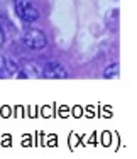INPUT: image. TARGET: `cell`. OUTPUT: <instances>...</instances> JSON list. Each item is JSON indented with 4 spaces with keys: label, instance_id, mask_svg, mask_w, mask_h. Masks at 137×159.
Segmentation results:
<instances>
[{
    "label": "cell",
    "instance_id": "cell-1",
    "mask_svg": "<svg viewBox=\"0 0 137 159\" xmlns=\"http://www.w3.org/2000/svg\"><path fill=\"white\" fill-rule=\"evenodd\" d=\"M15 12L24 22H34L39 19L37 9L29 2V0H15Z\"/></svg>",
    "mask_w": 137,
    "mask_h": 159
},
{
    "label": "cell",
    "instance_id": "cell-2",
    "mask_svg": "<svg viewBox=\"0 0 137 159\" xmlns=\"http://www.w3.org/2000/svg\"><path fill=\"white\" fill-rule=\"evenodd\" d=\"M24 44L30 49H41L48 44V39H46L44 32L39 31V29H29L24 34Z\"/></svg>",
    "mask_w": 137,
    "mask_h": 159
},
{
    "label": "cell",
    "instance_id": "cell-3",
    "mask_svg": "<svg viewBox=\"0 0 137 159\" xmlns=\"http://www.w3.org/2000/svg\"><path fill=\"white\" fill-rule=\"evenodd\" d=\"M43 76L44 78H53V80H63V78L68 76V73L59 63H48L43 68Z\"/></svg>",
    "mask_w": 137,
    "mask_h": 159
},
{
    "label": "cell",
    "instance_id": "cell-4",
    "mask_svg": "<svg viewBox=\"0 0 137 159\" xmlns=\"http://www.w3.org/2000/svg\"><path fill=\"white\" fill-rule=\"evenodd\" d=\"M19 66L7 58H0V76H15L19 73Z\"/></svg>",
    "mask_w": 137,
    "mask_h": 159
},
{
    "label": "cell",
    "instance_id": "cell-5",
    "mask_svg": "<svg viewBox=\"0 0 137 159\" xmlns=\"http://www.w3.org/2000/svg\"><path fill=\"white\" fill-rule=\"evenodd\" d=\"M22 76H32V78L43 76V68L34 64V63H27L24 66V75H22Z\"/></svg>",
    "mask_w": 137,
    "mask_h": 159
},
{
    "label": "cell",
    "instance_id": "cell-6",
    "mask_svg": "<svg viewBox=\"0 0 137 159\" xmlns=\"http://www.w3.org/2000/svg\"><path fill=\"white\" fill-rule=\"evenodd\" d=\"M119 73H120V66L117 63L107 66V70L103 71V78H108V80H113V78H119Z\"/></svg>",
    "mask_w": 137,
    "mask_h": 159
},
{
    "label": "cell",
    "instance_id": "cell-7",
    "mask_svg": "<svg viewBox=\"0 0 137 159\" xmlns=\"http://www.w3.org/2000/svg\"><path fill=\"white\" fill-rule=\"evenodd\" d=\"M3 41H5V34H3L2 27H0V46H2V44H3Z\"/></svg>",
    "mask_w": 137,
    "mask_h": 159
}]
</instances>
